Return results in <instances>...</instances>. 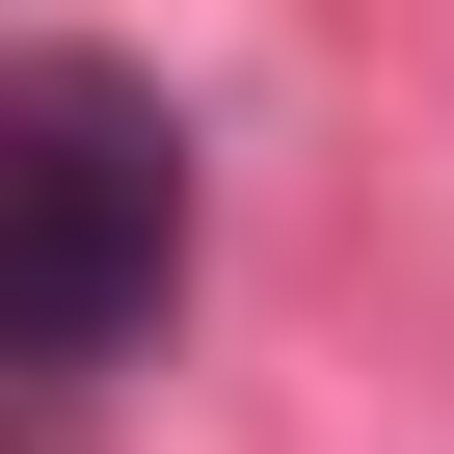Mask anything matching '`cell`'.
I'll return each instance as SVG.
<instances>
[{
    "mask_svg": "<svg viewBox=\"0 0 454 454\" xmlns=\"http://www.w3.org/2000/svg\"><path fill=\"white\" fill-rule=\"evenodd\" d=\"M160 268H187V134H160V81L27 54V81H0V374L134 348Z\"/></svg>",
    "mask_w": 454,
    "mask_h": 454,
    "instance_id": "1",
    "label": "cell"
}]
</instances>
